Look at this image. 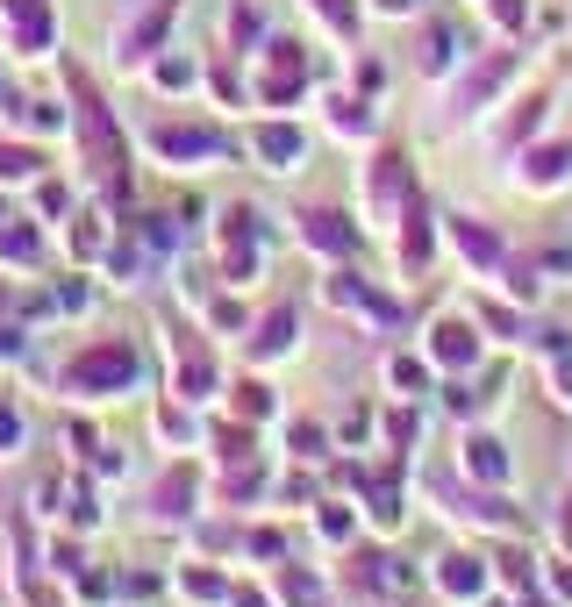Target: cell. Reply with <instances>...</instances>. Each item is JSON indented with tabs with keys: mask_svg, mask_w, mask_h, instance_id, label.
I'll return each mask as SVG.
<instances>
[{
	"mask_svg": "<svg viewBox=\"0 0 572 607\" xmlns=\"http://www.w3.org/2000/svg\"><path fill=\"white\" fill-rule=\"evenodd\" d=\"M137 379V351L129 343H100V351H86L72 364V386L80 393H100V386H129Z\"/></svg>",
	"mask_w": 572,
	"mask_h": 607,
	"instance_id": "cell-1",
	"label": "cell"
},
{
	"mask_svg": "<svg viewBox=\"0 0 572 607\" xmlns=\"http://www.w3.org/2000/svg\"><path fill=\"white\" fill-rule=\"evenodd\" d=\"M308 236L322 243V251H343V230H337V215H315V222H308Z\"/></svg>",
	"mask_w": 572,
	"mask_h": 607,
	"instance_id": "cell-4",
	"label": "cell"
},
{
	"mask_svg": "<svg viewBox=\"0 0 572 607\" xmlns=\"http://www.w3.org/2000/svg\"><path fill=\"white\" fill-rule=\"evenodd\" d=\"M14 436H22V422H14V415H0V444H14Z\"/></svg>",
	"mask_w": 572,
	"mask_h": 607,
	"instance_id": "cell-7",
	"label": "cell"
},
{
	"mask_svg": "<svg viewBox=\"0 0 572 607\" xmlns=\"http://www.w3.org/2000/svg\"><path fill=\"white\" fill-rule=\"evenodd\" d=\"M179 379H187V386H201V379H208V358L187 351V343H179Z\"/></svg>",
	"mask_w": 572,
	"mask_h": 607,
	"instance_id": "cell-5",
	"label": "cell"
},
{
	"mask_svg": "<svg viewBox=\"0 0 572 607\" xmlns=\"http://www.w3.org/2000/svg\"><path fill=\"white\" fill-rule=\"evenodd\" d=\"M286 322H294V315H273V322H265V337H258V351H279V343H286Z\"/></svg>",
	"mask_w": 572,
	"mask_h": 607,
	"instance_id": "cell-6",
	"label": "cell"
},
{
	"mask_svg": "<svg viewBox=\"0 0 572 607\" xmlns=\"http://www.w3.org/2000/svg\"><path fill=\"white\" fill-rule=\"evenodd\" d=\"M8 22H14V36H22V51H43V43H51V14H43V0H8Z\"/></svg>",
	"mask_w": 572,
	"mask_h": 607,
	"instance_id": "cell-2",
	"label": "cell"
},
{
	"mask_svg": "<svg viewBox=\"0 0 572 607\" xmlns=\"http://www.w3.org/2000/svg\"><path fill=\"white\" fill-rule=\"evenodd\" d=\"M208 143H215L208 129H165V150H208Z\"/></svg>",
	"mask_w": 572,
	"mask_h": 607,
	"instance_id": "cell-3",
	"label": "cell"
}]
</instances>
